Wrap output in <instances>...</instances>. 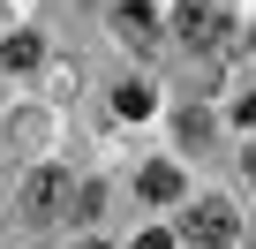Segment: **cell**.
<instances>
[{
  "mask_svg": "<svg viewBox=\"0 0 256 249\" xmlns=\"http://www.w3.org/2000/svg\"><path fill=\"white\" fill-rule=\"evenodd\" d=\"M16 204H23V219H30V226L60 219V211H68V174H60V166H30V174H23V196H16Z\"/></svg>",
  "mask_w": 256,
  "mask_h": 249,
  "instance_id": "obj_2",
  "label": "cell"
},
{
  "mask_svg": "<svg viewBox=\"0 0 256 249\" xmlns=\"http://www.w3.org/2000/svg\"><path fill=\"white\" fill-rule=\"evenodd\" d=\"M181 234H188L196 249H226V241H234V204H218V196H204V204H188V219H181Z\"/></svg>",
  "mask_w": 256,
  "mask_h": 249,
  "instance_id": "obj_3",
  "label": "cell"
},
{
  "mask_svg": "<svg viewBox=\"0 0 256 249\" xmlns=\"http://www.w3.org/2000/svg\"><path fill=\"white\" fill-rule=\"evenodd\" d=\"M136 189H144L151 204H174V196H181V174H174V166H144V174H136Z\"/></svg>",
  "mask_w": 256,
  "mask_h": 249,
  "instance_id": "obj_4",
  "label": "cell"
},
{
  "mask_svg": "<svg viewBox=\"0 0 256 249\" xmlns=\"http://www.w3.org/2000/svg\"><path fill=\"white\" fill-rule=\"evenodd\" d=\"M38 61H46V38L16 31V38H8V68H38Z\"/></svg>",
  "mask_w": 256,
  "mask_h": 249,
  "instance_id": "obj_6",
  "label": "cell"
},
{
  "mask_svg": "<svg viewBox=\"0 0 256 249\" xmlns=\"http://www.w3.org/2000/svg\"><path fill=\"white\" fill-rule=\"evenodd\" d=\"M76 249H106V241H76Z\"/></svg>",
  "mask_w": 256,
  "mask_h": 249,
  "instance_id": "obj_10",
  "label": "cell"
},
{
  "mask_svg": "<svg viewBox=\"0 0 256 249\" xmlns=\"http://www.w3.org/2000/svg\"><path fill=\"white\" fill-rule=\"evenodd\" d=\"M113 31L120 38H151V8H144V0H120V8H113Z\"/></svg>",
  "mask_w": 256,
  "mask_h": 249,
  "instance_id": "obj_5",
  "label": "cell"
},
{
  "mask_svg": "<svg viewBox=\"0 0 256 249\" xmlns=\"http://www.w3.org/2000/svg\"><path fill=\"white\" fill-rule=\"evenodd\" d=\"M136 249H174V234H158V226H151V234H136Z\"/></svg>",
  "mask_w": 256,
  "mask_h": 249,
  "instance_id": "obj_9",
  "label": "cell"
},
{
  "mask_svg": "<svg viewBox=\"0 0 256 249\" xmlns=\"http://www.w3.org/2000/svg\"><path fill=\"white\" fill-rule=\"evenodd\" d=\"M113 106H120L128 121H144V113H151V91H144V83H120V91H113Z\"/></svg>",
  "mask_w": 256,
  "mask_h": 249,
  "instance_id": "obj_7",
  "label": "cell"
},
{
  "mask_svg": "<svg viewBox=\"0 0 256 249\" xmlns=\"http://www.w3.org/2000/svg\"><path fill=\"white\" fill-rule=\"evenodd\" d=\"M234 121H241V129H256V83H248V91L234 98Z\"/></svg>",
  "mask_w": 256,
  "mask_h": 249,
  "instance_id": "obj_8",
  "label": "cell"
},
{
  "mask_svg": "<svg viewBox=\"0 0 256 249\" xmlns=\"http://www.w3.org/2000/svg\"><path fill=\"white\" fill-rule=\"evenodd\" d=\"M174 31H181L196 53H226L234 16H226V0H181V8H174Z\"/></svg>",
  "mask_w": 256,
  "mask_h": 249,
  "instance_id": "obj_1",
  "label": "cell"
}]
</instances>
